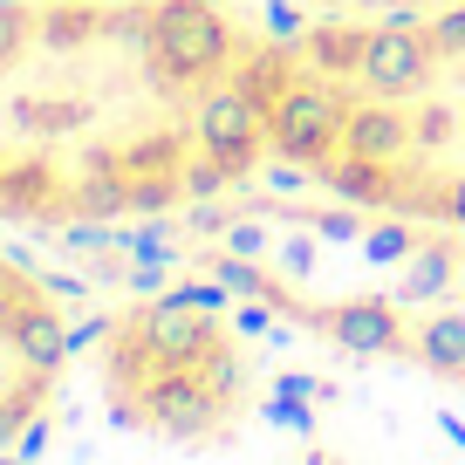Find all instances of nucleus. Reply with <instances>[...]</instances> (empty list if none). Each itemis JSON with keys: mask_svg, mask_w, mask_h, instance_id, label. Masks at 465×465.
Returning <instances> with one entry per match:
<instances>
[{"mask_svg": "<svg viewBox=\"0 0 465 465\" xmlns=\"http://www.w3.org/2000/svg\"><path fill=\"white\" fill-rule=\"evenodd\" d=\"M253 42L219 0H0V219L96 226L240 185L205 110Z\"/></svg>", "mask_w": 465, "mask_h": 465, "instance_id": "nucleus-1", "label": "nucleus"}, {"mask_svg": "<svg viewBox=\"0 0 465 465\" xmlns=\"http://www.w3.org/2000/svg\"><path fill=\"white\" fill-rule=\"evenodd\" d=\"M329 7H342V0H329Z\"/></svg>", "mask_w": 465, "mask_h": 465, "instance_id": "nucleus-7", "label": "nucleus"}, {"mask_svg": "<svg viewBox=\"0 0 465 465\" xmlns=\"http://www.w3.org/2000/svg\"><path fill=\"white\" fill-rule=\"evenodd\" d=\"M459 294H465V261H459Z\"/></svg>", "mask_w": 465, "mask_h": 465, "instance_id": "nucleus-6", "label": "nucleus"}, {"mask_svg": "<svg viewBox=\"0 0 465 465\" xmlns=\"http://www.w3.org/2000/svg\"><path fill=\"white\" fill-rule=\"evenodd\" d=\"M459 261H465V253L451 247V240H431V247H418V253H411V267H404V294H411V302H431V294H445V281L459 274Z\"/></svg>", "mask_w": 465, "mask_h": 465, "instance_id": "nucleus-5", "label": "nucleus"}, {"mask_svg": "<svg viewBox=\"0 0 465 465\" xmlns=\"http://www.w3.org/2000/svg\"><path fill=\"white\" fill-rule=\"evenodd\" d=\"M69 363V322L42 274L0 253V445H15L48 411Z\"/></svg>", "mask_w": 465, "mask_h": 465, "instance_id": "nucleus-3", "label": "nucleus"}, {"mask_svg": "<svg viewBox=\"0 0 465 465\" xmlns=\"http://www.w3.org/2000/svg\"><path fill=\"white\" fill-rule=\"evenodd\" d=\"M418 363L438 377H465V315H418Z\"/></svg>", "mask_w": 465, "mask_h": 465, "instance_id": "nucleus-4", "label": "nucleus"}, {"mask_svg": "<svg viewBox=\"0 0 465 465\" xmlns=\"http://www.w3.org/2000/svg\"><path fill=\"white\" fill-rule=\"evenodd\" d=\"M96 377L124 431H144L158 445H185V451L232 445L253 411L247 342L219 315L213 288L124 302L103 322Z\"/></svg>", "mask_w": 465, "mask_h": 465, "instance_id": "nucleus-2", "label": "nucleus"}]
</instances>
